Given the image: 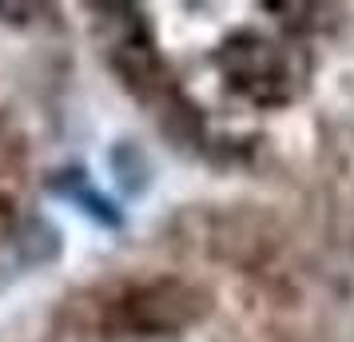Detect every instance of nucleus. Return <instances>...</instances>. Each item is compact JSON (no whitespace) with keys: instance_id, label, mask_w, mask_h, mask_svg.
I'll use <instances>...</instances> for the list:
<instances>
[{"instance_id":"1","label":"nucleus","mask_w":354,"mask_h":342,"mask_svg":"<svg viewBox=\"0 0 354 342\" xmlns=\"http://www.w3.org/2000/svg\"><path fill=\"white\" fill-rule=\"evenodd\" d=\"M207 310V298L187 287V283H176V278H160V283H140V287H128L112 303V314H108V330H124V334H136V339H151V334H176V330H187L203 319Z\"/></svg>"},{"instance_id":"2","label":"nucleus","mask_w":354,"mask_h":342,"mask_svg":"<svg viewBox=\"0 0 354 342\" xmlns=\"http://www.w3.org/2000/svg\"><path fill=\"white\" fill-rule=\"evenodd\" d=\"M219 68H223L227 84L255 104H283L290 96L287 56L279 44L263 40V36H231L219 48Z\"/></svg>"}]
</instances>
